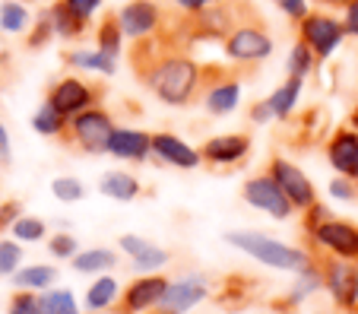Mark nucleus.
I'll list each match as a JSON object with an SVG mask.
<instances>
[{
	"label": "nucleus",
	"instance_id": "nucleus-1",
	"mask_svg": "<svg viewBox=\"0 0 358 314\" xmlns=\"http://www.w3.org/2000/svg\"><path fill=\"white\" fill-rule=\"evenodd\" d=\"M143 83L169 108H187L203 92V67L190 55L165 51L143 70Z\"/></svg>",
	"mask_w": 358,
	"mask_h": 314
},
{
	"label": "nucleus",
	"instance_id": "nucleus-2",
	"mask_svg": "<svg viewBox=\"0 0 358 314\" xmlns=\"http://www.w3.org/2000/svg\"><path fill=\"white\" fill-rule=\"evenodd\" d=\"M225 241H229L235 251L254 257L257 264L270 266V270H282V273H298L314 260L311 251H304L298 245H289V241H279L266 232H257V229H235V232H225Z\"/></svg>",
	"mask_w": 358,
	"mask_h": 314
},
{
	"label": "nucleus",
	"instance_id": "nucleus-3",
	"mask_svg": "<svg viewBox=\"0 0 358 314\" xmlns=\"http://www.w3.org/2000/svg\"><path fill=\"white\" fill-rule=\"evenodd\" d=\"M115 117H111L108 108H101V105H95V108L83 111V115L70 117V127H67V140L76 146V150H83L86 156H105L108 152V140L111 134H115Z\"/></svg>",
	"mask_w": 358,
	"mask_h": 314
},
{
	"label": "nucleus",
	"instance_id": "nucleus-4",
	"mask_svg": "<svg viewBox=\"0 0 358 314\" xmlns=\"http://www.w3.org/2000/svg\"><path fill=\"white\" fill-rule=\"evenodd\" d=\"M295 26H298V38L317 55V61H330V57L343 48V41L349 38L345 26H343V16L324 13V10H311V13L304 16L301 22H295Z\"/></svg>",
	"mask_w": 358,
	"mask_h": 314
},
{
	"label": "nucleus",
	"instance_id": "nucleus-5",
	"mask_svg": "<svg viewBox=\"0 0 358 314\" xmlns=\"http://www.w3.org/2000/svg\"><path fill=\"white\" fill-rule=\"evenodd\" d=\"M222 51L229 61L235 64H264L273 57L276 51V41L257 22H238L222 41Z\"/></svg>",
	"mask_w": 358,
	"mask_h": 314
},
{
	"label": "nucleus",
	"instance_id": "nucleus-6",
	"mask_svg": "<svg viewBox=\"0 0 358 314\" xmlns=\"http://www.w3.org/2000/svg\"><path fill=\"white\" fill-rule=\"evenodd\" d=\"M311 248L320 257H336V260H352L358 264V222L343 216L327 219L324 226H317L314 232H308Z\"/></svg>",
	"mask_w": 358,
	"mask_h": 314
},
{
	"label": "nucleus",
	"instance_id": "nucleus-7",
	"mask_svg": "<svg viewBox=\"0 0 358 314\" xmlns=\"http://www.w3.org/2000/svg\"><path fill=\"white\" fill-rule=\"evenodd\" d=\"M324 270V292L345 314H358V264L336 257H320Z\"/></svg>",
	"mask_w": 358,
	"mask_h": 314
},
{
	"label": "nucleus",
	"instance_id": "nucleus-8",
	"mask_svg": "<svg viewBox=\"0 0 358 314\" xmlns=\"http://www.w3.org/2000/svg\"><path fill=\"white\" fill-rule=\"evenodd\" d=\"M241 200L250 206V210L257 213H266L270 219H276V222H285V219L295 216V206H292V200L282 194V187L273 181V175H254L248 178L241 185Z\"/></svg>",
	"mask_w": 358,
	"mask_h": 314
},
{
	"label": "nucleus",
	"instance_id": "nucleus-9",
	"mask_svg": "<svg viewBox=\"0 0 358 314\" xmlns=\"http://www.w3.org/2000/svg\"><path fill=\"white\" fill-rule=\"evenodd\" d=\"M266 175H273V181L282 187V194L292 200V206H295L298 213L311 210V206L320 200V197H317V187H314V181L304 175V169H301V165H295L292 159L273 156L270 165H266Z\"/></svg>",
	"mask_w": 358,
	"mask_h": 314
},
{
	"label": "nucleus",
	"instance_id": "nucleus-10",
	"mask_svg": "<svg viewBox=\"0 0 358 314\" xmlns=\"http://www.w3.org/2000/svg\"><path fill=\"white\" fill-rule=\"evenodd\" d=\"M210 299V280L203 273H184L178 280H169V289L162 295V314H190Z\"/></svg>",
	"mask_w": 358,
	"mask_h": 314
},
{
	"label": "nucleus",
	"instance_id": "nucleus-11",
	"mask_svg": "<svg viewBox=\"0 0 358 314\" xmlns=\"http://www.w3.org/2000/svg\"><path fill=\"white\" fill-rule=\"evenodd\" d=\"M165 289H169V276H162V273L136 276V280H130L124 286L117 311L121 314H156L159 305H162Z\"/></svg>",
	"mask_w": 358,
	"mask_h": 314
},
{
	"label": "nucleus",
	"instance_id": "nucleus-12",
	"mask_svg": "<svg viewBox=\"0 0 358 314\" xmlns=\"http://www.w3.org/2000/svg\"><path fill=\"white\" fill-rule=\"evenodd\" d=\"M48 102L55 105L64 117H76L99 105V89L89 80H83V76H64V80H57L55 86H51Z\"/></svg>",
	"mask_w": 358,
	"mask_h": 314
},
{
	"label": "nucleus",
	"instance_id": "nucleus-13",
	"mask_svg": "<svg viewBox=\"0 0 358 314\" xmlns=\"http://www.w3.org/2000/svg\"><path fill=\"white\" fill-rule=\"evenodd\" d=\"M117 251L127 254L130 270H134L136 276L162 273L165 266L171 264V251H165L162 245L143 238V235H134V232H127V235H121V238H117Z\"/></svg>",
	"mask_w": 358,
	"mask_h": 314
},
{
	"label": "nucleus",
	"instance_id": "nucleus-14",
	"mask_svg": "<svg viewBox=\"0 0 358 314\" xmlns=\"http://www.w3.org/2000/svg\"><path fill=\"white\" fill-rule=\"evenodd\" d=\"M152 159L169 169H178V171H194L203 165V152L200 146L187 143L184 137L171 134V130H159L152 134Z\"/></svg>",
	"mask_w": 358,
	"mask_h": 314
},
{
	"label": "nucleus",
	"instance_id": "nucleus-15",
	"mask_svg": "<svg viewBox=\"0 0 358 314\" xmlns=\"http://www.w3.org/2000/svg\"><path fill=\"white\" fill-rule=\"evenodd\" d=\"M115 16L130 41H143L162 29V10L156 0H127Z\"/></svg>",
	"mask_w": 358,
	"mask_h": 314
},
{
	"label": "nucleus",
	"instance_id": "nucleus-16",
	"mask_svg": "<svg viewBox=\"0 0 358 314\" xmlns=\"http://www.w3.org/2000/svg\"><path fill=\"white\" fill-rule=\"evenodd\" d=\"M250 150H254V143L248 134H216L200 146L203 162L213 169H235L250 156Z\"/></svg>",
	"mask_w": 358,
	"mask_h": 314
},
{
	"label": "nucleus",
	"instance_id": "nucleus-17",
	"mask_svg": "<svg viewBox=\"0 0 358 314\" xmlns=\"http://www.w3.org/2000/svg\"><path fill=\"white\" fill-rule=\"evenodd\" d=\"M105 156L117 159V162H130V165L149 162L152 159V134L140 127H115Z\"/></svg>",
	"mask_w": 358,
	"mask_h": 314
},
{
	"label": "nucleus",
	"instance_id": "nucleus-18",
	"mask_svg": "<svg viewBox=\"0 0 358 314\" xmlns=\"http://www.w3.org/2000/svg\"><path fill=\"white\" fill-rule=\"evenodd\" d=\"M327 162L336 175L358 181V127H339L327 140Z\"/></svg>",
	"mask_w": 358,
	"mask_h": 314
},
{
	"label": "nucleus",
	"instance_id": "nucleus-19",
	"mask_svg": "<svg viewBox=\"0 0 358 314\" xmlns=\"http://www.w3.org/2000/svg\"><path fill=\"white\" fill-rule=\"evenodd\" d=\"M241 105V80L235 76H219L210 86H203V108L213 117H229Z\"/></svg>",
	"mask_w": 358,
	"mask_h": 314
},
{
	"label": "nucleus",
	"instance_id": "nucleus-20",
	"mask_svg": "<svg viewBox=\"0 0 358 314\" xmlns=\"http://www.w3.org/2000/svg\"><path fill=\"white\" fill-rule=\"evenodd\" d=\"M121 295H124V286L117 283V276H111V273L92 276V283L83 292V308L89 314H108L121 305Z\"/></svg>",
	"mask_w": 358,
	"mask_h": 314
},
{
	"label": "nucleus",
	"instance_id": "nucleus-21",
	"mask_svg": "<svg viewBox=\"0 0 358 314\" xmlns=\"http://www.w3.org/2000/svg\"><path fill=\"white\" fill-rule=\"evenodd\" d=\"M320 289H324V270H320V260H311L304 270H298L295 273V283H292V289L285 292L282 305H276V308H282V311L301 308L304 301L311 299V295H317Z\"/></svg>",
	"mask_w": 358,
	"mask_h": 314
},
{
	"label": "nucleus",
	"instance_id": "nucleus-22",
	"mask_svg": "<svg viewBox=\"0 0 358 314\" xmlns=\"http://www.w3.org/2000/svg\"><path fill=\"white\" fill-rule=\"evenodd\" d=\"M99 194L101 197L115 200V204H134L136 197L143 194L140 178L134 171H124V169H111L99 178Z\"/></svg>",
	"mask_w": 358,
	"mask_h": 314
},
{
	"label": "nucleus",
	"instance_id": "nucleus-23",
	"mask_svg": "<svg viewBox=\"0 0 358 314\" xmlns=\"http://www.w3.org/2000/svg\"><path fill=\"white\" fill-rule=\"evenodd\" d=\"M57 266H51V264H26V266H20L10 280H13V286H16V292H35V295H41V292H48V289H55L57 286Z\"/></svg>",
	"mask_w": 358,
	"mask_h": 314
},
{
	"label": "nucleus",
	"instance_id": "nucleus-24",
	"mask_svg": "<svg viewBox=\"0 0 358 314\" xmlns=\"http://www.w3.org/2000/svg\"><path fill=\"white\" fill-rule=\"evenodd\" d=\"M117 260H121V254H117L115 248L99 245V248H83L70 264H73V270L80 276H105L117 266Z\"/></svg>",
	"mask_w": 358,
	"mask_h": 314
},
{
	"label": "nucleus",
	"instance_id": "nucleus-25",
	"mask_svg": "<svg viewBox=\"0 0 358 314\" xmlns=\"http://www.w3.org/2000/svg\"><path fill=\"white\" fill-rule=\"evenodd\" d=\"M190 20H194L196 35H203V38H222V41H225V35L238 26V22H235V10L222 7V3H216V7H210V10H203V13L190 16Z\"/></svg>",
	"mask_w": 358,
	"mask_h": 314
},
{
	"label": "nucleus",
	"instance_id": "nucleus-26",
	"mask_svg": "<svg viewBox=\"0 0 358 314\" xmlns=\"http://www.w3.org/2000/svg\"><path fill=\"white\" fill-rule=\"evenodd\" d=\"M301 96H304V80L289 76L285 83H279L270 96H266V102H270V108H273V117H276V121H289V117L295 115Z\"/></svg>",
	"mask_w": 358,
	"mask_h": 314
},
{
	"label": "nucleus",
	"instance_id": "nucleus-27",
	"mask_svg": "<svg viewBox=\"0 0 358 314\" xmlns=\"http://www.w3.org/2000/svg\"><path fill=\"white\" fill-rule=\"evenodd\" d=\"M67 64L73 70H83V73H99V76H115L121 57H111L99 48H76L67 55Z\"/></svg>",
	"mask_w": 358,
	"mask_h": 314
},
{
	"label": "nucleus",
	"instance_id": "nucleus-28",
	"mask_svg": "<svg viewBox=\"0 0 358 314\" xmlns=\"http://www.w3.org/2000/svg\"><path fill=\"white\" fill-rule=\"evenodd\" d=\"M45 13H48V20H51L55 35H57V38H64V41L83 38V35H86V29H89V22H83L80 16H73L67 7H64V0L51 3V10H45Z\"/></svg>",
	"mask_w": 358,
	"mask_h": 314
},
{
	"label": "nucleus",
	"instance_id": "nucleus-29",
	"mask_svg": "<svg viewBox=\"0 0 358 314\" xmlns=\"http://www.w3.org/2000/svg\"><path fill=\"white\" fill-rule=\"evenodd\" d=\"M67 127H70V117H64L55 105L48 102V99L35 108V115H32V130L35 134L57 140V137H67Z\"/></svg>",
	"mask_w": 358,
	"mask_h": 314
},
{
	"label": "nucleus",
	"instance_id": "nucleus-30",
	"mask_svg": "<svg viewBox=\"0 0 358 314\" xmlns=\"http://www.w3.org/2000/svg\"><path fill=\"white\" fill-rule=\"evenodd\" d=\"M124 41H127V35H124L117 16H105V20L99 22V29H95V48L105 51V55H111V57H121L124 55Z\"/></svg>",
	"mask_w": 358,
	"mask_h": 314
},
{
	"label": "nucleus",
	"instance_id": "nucleus-31",
	"mask_svg": "<svg viewBox=\"0 0 358 314\" xmlns=\"http://www.w3.org/2000/svg\"><path fill=\"white\" fill-rule=\"evenodd\" d=\"M41 299V311L45 314H83V301H76V292L67 286H55L48 289V292L38 295Z\"/></svg>",
	"mask_w": 358,
	"mask_h": 314
},
{
	"label": "nucleus",
	"instance_id": "nucleus-32",
	"mask_svg": "<svg viewBox=\"0 0 358 314\" xmlns=\"http://www.w3.org/2000/svg\"><path fill=\"white\" fill-rule=\"evenodd\" d=\"M317 55H314L308 45H304L301 38L292 45V51H289V57H285V70H289V76H295V80H308V76L317 70Z\"/></svg>",
	"mask_w": 358,
	"mask_h": 314
},
{
	"label": "nucleus",
	"instance_id": "nucleus-33",
	"mask_svg": "<svg viewBox=\"0 0 358 314\" xmlns=\"http://www.w3.org/2000/svg\"><path fill=\"white\" fill-rule=\"evenodd\" d=\"M10 229H13V238L20 245H38V241L48 238V222L38 216H20Z\"/></svg>",
	"mask_w": 358,
	"mask_h": 314
},
{
	"label": "nucleus",
	"instance_id": "nucleus-34",
	"mask_svg": "<svg viewBox=\"0 0 358 314\" xmlns=\"http://www.w3.org/2000/svg\"><path fill=\"white\" fill-rule=\"evenodd\" d=\"M29 22H32V13H29L26 3H16V0H10V3H3L0 7V29L10 35H20L29 29Z\"/></svg>",
	"mask_w": 358,
	"mask_h": 314
},
{
	"label": "nucleus",
	"instance_id": "nucleus-35",
	"mask_svg": "<svg viewBox=\"0 0 358 314\" xmlns=\"http://www.w3.org/2000/svg\"><path fill=\"white\" fill-rule=\"evenodd\" d=\"M51 194L61 204H80V200H86V185L76 175H57L51 181Z\"/></svg>",
	"mask_w": 358,
	"mask_h": 314
},
{
	"label": "nucleus",
	"instance_id": "nucleus-36",
	"mask_svg": "<svg viewBox=\"0 0 358 314\" xmlns=\"http://www.w3.org/2000/svg\"><path fill=\"white\" fill-rule=\"evenodd\" d=\"M48 251H51V257L55 260H73L83 248H80V238H76L73 232L61 229V232H55L51 238H48Z\"/></svg>",
	"mask_w": 358,
	"mask_h": 314
},
{
	"label": "nucleus",
	"instance_id": "nucleus-37",
	"mask_svg": "<svg viewBox=\"0 0 358 314\" xmlns=\"http://www.w3.org/2000/svg\"><path fill=\"white\" fill-rule=\"evenodd\" d=\"M22 266V245L16 238L0 241V276H13Z\"/></svg>",
	"mask_w": 358,
	"mask_h": 314
},
{
	"label": "nucleus",
	"instance_id": "nucleus-38",
	"mask_svg": "<svg viewBox=\"0 0 358 314\" xmlns=\"http://www.w3.org/2000/svg\"><path fill=\"white\" fill-rule=\"evenodd\" d=\"M327 194H330V200H336V204H358V181L343 178V175H333Z\"/></svg>",
	"mask_w": 358,
	"mask_h": 314
},
{
	"label": "nucleus",
	"instance_id": "nucleus-39",
	"mask_svg": "<svg viewBox=\"0 0 358 314\" xmlns=\"http://www.w3.org/2000/svg\"><path fill=\"white\" fill-rule=\"evenodd\" d=\"M10 314H45V311H41V299L35 292H16L10 299Z\"/></svg>",
	"mask_w": 358,
	"mask_h": 314
},
{
	"label": "nucleus",
	"instance_id": "nucleus-40",
	"mask_svg": "<svg viewBox=\"0 0 358 314\" xmlns=\"http://www.w3.org/2000/svg\"><path fill=\"white\" fill-rule=\"evenodd\" d=\"M101 3H105V0H64V7H67L73 16H80L83 22H92L95 16H99Z\"/></svg>",
	"mask_w": 358,
	"mask_h": 314
},
{
	"label": "nucleus",
	"instance_id": "nucleus-41",
	"mask_svg": "<svg viewBox=\"0 0 358 314\" xmlns=\"http://www.w3.org/2000/svg\"><path fill=\"white\" fill-rule=\"evenodd\" d=\"M273 3H276L279 13L292 22H301L304 16L311 13V0H273Z\"/></svg>",
	"mask_w": 358,
	"mask_h": 314
},
{
	"label": "nucleus",
	"instance_id": "nucleus-42",
	"mask_svg": "<svg viewBox=\"0 0 358 314\" xmlns=\"http://www.w3.org/2000/svg\"><path fill=\"white\" fill-rule=\"evenodd\" d=\"M327 219H333V210L324 204V200H317L311 210H304V232H314L317 226H324Z\"/></svg>",
	"mask_w": 358,
	"mask_h": 314
},
{
	"label": "nucleus",
	"instance_id": "nucleus-43",
	"mask_svg": "<svg viewBox=\"0 0 358 314\" xmlns=\"http://www.w3.org/2000/svg\"><path fill=\"white\" fill-rule=\"evenodd\" d=\"M276 117H273V108L266 99H260V102L250 105V124H257V127H266V124H273Z\"/></svg>",
	"mask_w": 358,
	"mask_h": 314
},
{
	"label": "nucleus",
	"instance_id": "nucleus-44",
	"mask_svg": "<svg viewBox=\"0 0 358 314\" xmlns=\"http://www.w3.org/2000/svg\"><path fill=\"white\" fill-rule=\"evenodd\" d=\"M51 35H55V29H51V20H48V13H41L38 29H35V32H32V38H29V45H32V48H41V45H45V41L51 38Z\"/></svg>",
	"mask_w": 358,
	"mask_h": 314
},
{
	"label": "nucleus",
	"instance_id": "nucleus-45",
	"mask_svg": "<svg viewBox=\"0 0 358 314\" xmlns=\"http://www.w3.org/2000/svg\"><path fill=\"white\" fill-rule=\"evenodd\" d=\"M343 26L349 38H358V0H352L349 7L343 10Z\"/></svg>",
	"mask_w": 358,
	"mask_h": 314
},
{
	"label": "nucleus",
	"instance_id": "nucleus-46",
	"mask_svg": "<svg viewBox=\"0 0 358 314\" xmlns=\"http://www.w3.org/2000/svg\"><path fill=\"white\" fill-rule=\"evenodd\" d=\"M216 3H222V0H178V10L187 16H196V13H203V10L216 7Z\"/></svg>",
	"mask_w": 358,
	"mask_h": 314
},
{
	"label": "nucleus",
	"instance_id": "nucleus-47",
	"mask_svg": "<svg viewBox=\"0 0 358 314\" xmlns=\"http://www.w3.org/2000/svg\"><path fill=\"white\" fill-rule=\"evenodd\" d=\"M7 159H10V134L3 127V121H0V162H7Z\"/></svg>",
	"mask_w": 358,
	"mask_h": 314
},
{
	"label": "nucleus",
	"instance_id": "nucleus-48",
	"mask_svg": "<svg viewBox=\"0 0 358 314\" xmlns=\"http://www.w3.org/2000/svg\"><path fill=\"white\" fill-rule=\"evenodd\" d=\"M317 3H320V7H330V10H345V7H349V3H352V0H317Z\"/></svg>",
	"mask_w": 358,
	"mask_h": 314
},
{
	"label": "nucleus",
	"instance_id": "nucleus-49",
	"mask_svg": "<svg viewBox=\"0 0 358 314\" xmlns=\"http://www.w3.org/2000/svg\"><path fill=\"white\" fill-rule=\"evenodd\" d=\"M254 314H270V311H254Z\"/></svg>",
	"mask_w": 358,
	"mask_h": 314
},
{
	"label": "nucleus",
	"instance_id": "nucleus-50",
	"mask_svg": "<svg viewBox=\"0 0 358 314\" xmlns=\"http://www.w3.org/2000/svg\"><path fill=\"white\" fill-rule=\"evenodd\" d=\"M156 314H162V311H156Z\"/></svg>",
	"mask_w": 358,
	"mask_h": 314
}]
</instances>
